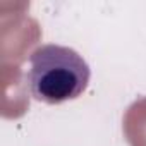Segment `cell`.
<instances>
[{"instance_id": "cell-1", "label": "cell", "mask_w": 146, "mask_h": 146, "mask_svg": "<svg viewBox=\"0 0 146 146\" xmlns=\"http://www.w3.org/2000/svg\"><path fill=\"white\" fill-rule=\"evenodd\" d=\"M91 78L84 57L70 46L46 43L29 55L28 86L36 102L60 105L79 98Z\"/></svg>"}]
</instances>
